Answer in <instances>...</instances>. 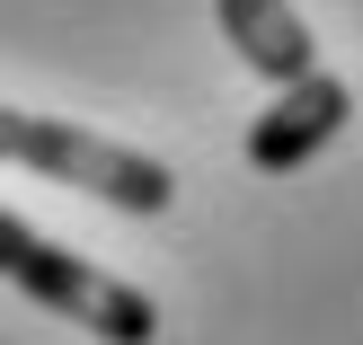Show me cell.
Returning <instances> with one entry per match:
<instances>
[{"mask_svg": "<svg viewBox=\"0 0 363 345\" xmlns=\"http://www.w3.org/2000/svg\"><path fill=\"white\" fill-rule=\"evenodd\" d=\"M0 283H18L35 310L89 328L98 345H151V336H160V310H151L142 283L98 275L89 257H71V248H53L45 230H27L9 204H0Z\"/></svg>", "mask_w": 363, "mask_h": 345, "instance_id": "1", "label": "cell"}, {"mask_svg": "<svg viewBox=\"0 0 363 345\" xmlns=\"http://www.w3.org/2000/svg\"><path fill=\"white\" fill-rule=\"evenodd\" d=\"M0 159L45 169L53 186H80V195H98V204H116V213H169V195H177V177L160 169L151 151L106 142V133L62 124V115H27V106H0Z\"/></svg>", "mask_w": 363, "mask_h": 345, "instance_id": "2", "label": "cell"}, {"mask_svg": "<svg viewBox=\"0 0 363 345\" xmlns=\"http://www.w3.org/2000/svg\"><path fill=\"white\" fill-rule=\"evenodd\" d=\"M354 124V89L337 80V71H301V80H284V98L266 106L257 124H248V169H266V177H293L301 159H319L337 133Z\"/></svg>", "mask_w": 363, "mask_h": 345, "instance_id": "3", "label": "cell"}, {"mask_svg": "<svg viewBox=\"0 0 363 345\" xmlns=\"http://www.w3.org/2000/svg\"><path fill=\"white\" fill-rule=\"evenodd\" d=\"M213 18H222V35L240 45V62L257 71V80H275V89L319 62V45H311V27H301L293 0H213Z\"/></svg>", "mask_w": 363, "mask_h": 345, "instance_id": "4", "label": "cell"}]
</instances>
